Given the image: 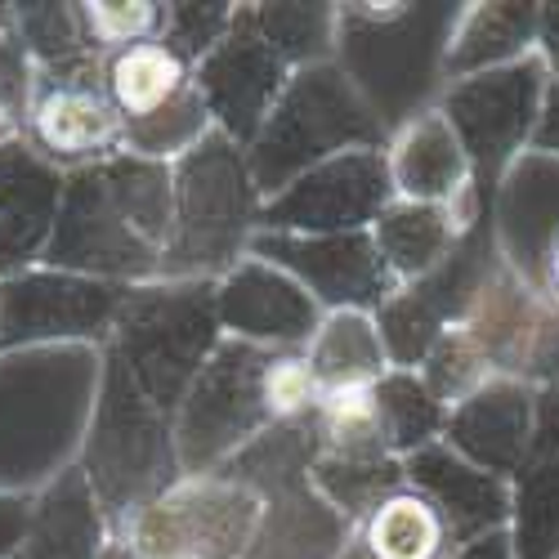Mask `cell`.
I'll list each match as a JSON object with an SVG mask.
<instances>
[{
    "mask_svg": "<svg viewBox=\"0 0 559 559\" xmlns=\"http://www.w3.org/2000/svg\"><path fill=\"white\" fill-rule=\"evenodd\" d=\"M305 358L313 367L318 390H354V385H381L394 358L385 332L371 309H328L318 318L313 336L305 341Z\"/></svg>",
    "mask_w": 559,
    "mask_h": 559,
    "instance_id": "obj_8",
    "label": "cell"
},
{
    "mask_svg": "<svg viewBox=\"0 0 559 559\" xmlns=\"http://www.w3.org/2000/svg\"><path fill=\"white\" fill-rule=\"evenodd\" d=\"M255 183L238 148L215 130L202 148L183 157L175 175V206H170V242L162 260V277H202L242 264L251 251V219H255Z\"/></svg>",
    "mask_w": 559,
    "mask_h": 559,
    "instance_id": "obj_1",
    "label": "cell"
},
{
    "mask_svg": "<svg viewBox=\"0 0 559 559\" xmlns=\"http://www.w3.org/2000/svg\"><path fill=\"white\" fill-rule=\"evenodd\" d=\"M27 130L59 166H99L126 153V121L112 108L104 81H59L32 95Z\"/></svg>",
    "mask_w": 559,
    "mask_h": 559,
    "instance_id": "obj_6",
    "label": "cell"
},
{
    "mask_svg": "<svg viewBox=\"0 0 559 559\" xmlns=\"http://www.w3.org/2000/svg\"><path fill=\"white\" fill-rule=\"evenodd\" d=\"M76 14H81L85 45H95L104 55L130 50V45H144V40H162L170 23V10L148 5V0H134V5H108V0H99V5H76Z\"/></svg>",
    "mask_w": 559,
    "mask_h": 559,
    "instance_id": "obj_10",
    "label": "cell"
},
{
    "mask_svg": "<svg viewBox=\"0 0 559 559\" xmlns=\"http://www.w3.org/2000/svg\"><path fill=\"white\" fill-rule=\"evenodd\" d=\"M448 537V510L421 488H399L367 510L354 546L362 559H443Z\"/></svg>",
    "mask_w": 559,
    "mask_h": 559,
    "instance_id": "obj_9",
    "label": "cell"
},
{
    "mask_svg": "<svg viewBox=\"0 0 559 559\" xmlns=\"http://www.w3.org/2000/svg\"><path fill=\"white\" fill-rule=\"evenodd\" d=\"M385 175L399 202L461 206L475 202V157L443 108H421L394 126L385 144Z\"/></svg>",
    "mask_w": 559,
    "mask_h": 559,
    "instance_id": "obj_5",
    "label": "cell"
},
{
    "mask_svg": "<svg viewBox=\"0 0 559 559\" xmlns=\"http://www.w3.org/2000/svg\"><path fill=\"white\" fill-rule=\"evenodd\" d=\"M273 349L228 341L202 371L179 412V465L183 479L211 475V465L233 456L242 443L277 430L264 407V362Z\"/></svg>",
    "mask_w": 559,
    "mask_h": 559,
    "instance_id": "obj_3",
    "label": "cell"
},
{
    "mask_svg": "<svg viewBox=\"0 0 559 559\" xmlns=\"http://www.w3.org/2000/svg\"><path fill=\"white\" fill-rule=\"evenodd\" d=\"M546 300L559 309V228L550 233V242H546Z\"/></svg>",
    "mask_w": 559,
    "mask_h": 559,
    "instance_id": "obj_11",
    "label": "cell"
},
{
    "mask_svg": "<svg viewBox=\"0 0 559 559\" xmlns=\"http://www.w3.org/2000/svg\"><path fill=\"white\" fill-rule=\"evenodd\" d=\"M264 528V488L238 475H193L126 520L134 559H242Z\"/></svg>",
    "mask_w": 559,
    "mask_h": 559,
    "instance_id": "obj_2",
    "label": "cell"
},
{
    "mask_svg": "<svg viewBox=\"0 0 559 559\" xmlns=\"http://www.w3.org/2000/svg\"><path fill=\"white\" fill-rule=\"evenodd\" d=\"M550 300L528 292L515 277H484V283L465 300V313L456 318V328L465 332L497 377H528L533 367L559 345V322L550 318Z\"/></svg>",
    "mask_w": 559,
    "mask_h": 559,
    "instance_id": "obj_4",
    "label": "cell"
},
{
    "mask_svg": "<svg viewBox=\"0 0 559 559\" xmlns=\"http://www.w3.org/2000/svg\"><path fill=\"white\" fill-rule=\"evenodd\" d=\"M471 219H475V202L430 206V202H399L394 198L367 228L394 292L443 273L456 260L465 233H471Z\"/></svg>",
    "mask_w": 559,
    "mask_h": 559,
    "instance_id": "obj_7",
    "label": "cell"
},
{
    "mask_svg": "<svg viewBox=\"0 0 559 559\" xmlns=\"http://www.w3.org/2000/svg\"><path fill=\"white\" fill-rule=\"evenodd\" d=\"M19 121H23V117H19V112H14V108H10L5 99H0V144H5V139H14Z\"/></svg>",
    "mask_w": 559,
    "mask_h": 559,
    "instance_id": "obj_12",
    "label": "cell"
}]
</instances>
